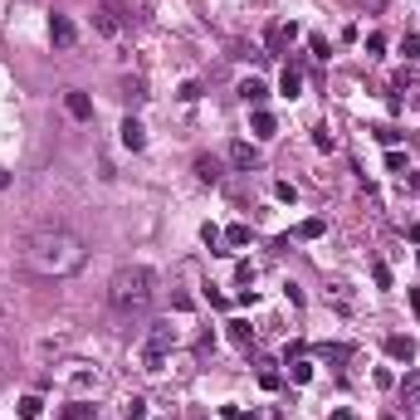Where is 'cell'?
<instances>
[{"label":"cell","instance_id":"obj_1","mask_svg":"<svg viewBox=\"0 0 420 420\" xmlns=\"http://www.w3.org/2000/svg\"><path fill=\"white\" fill-rule=\"evenodd\" d=\"M20 259H25V269H34V274H44V279H69V274L83 269L88 249H83V240H78L74 230L44 225V230H30V235L20 240Z\"/></svg>","mask_w":420,"mask_h":420},{"label":"cell","instance_id":"obj_2","mask_svg":"<svg viewBox=\"0 0 420 420\" xmlns=\"http://www.w3.org/2000/svg\"><path fill=\"white\" fill-rule=\"evenodd\" d=\"M151 298H156V274L142 269V264L118 269L113 284H108V303H113V313H123V318H137V313H147Z\"/></svg>","mask_w":420,"mask_h":420},{"label":"cell","instance_id":"obj_3","mask_svg":"<svg viewBox=\"0 0 420 420\" xmlns=\"http://www.w3.org/2000/svg\"><path fill=\"white\" fill-rule=\"evenodd\" d=\"M171 347H176V328L167 323V318H156L151 328H147V342H142V372H167V357H171Z\"/></svg>","mask_w":420,"mask_h":420},{"label":"cell","instance_id":"obj_4","mask_svg":"<svg viewBox=\"0 0 420 420\" xmlns=\"http://www.w3.org/2000/svg\"><path fill=\"white\" fill-rule=\"evenodd\" d=\"M123 25H127V20H123V10L113 6V0H103V6L93 10V30H98L103 39H118V34H123Z\"/></svg>","mask_w":420,"mask_h":420},{"label":"cell","instance_id":"obj_5","mask_svg":"<svg viewBox=\"0 0 420 420\" xmlns=\"http://www.w3.org/2000/svg\"><path fill=\"white\" fill-rule=\"evenodd\" d=\"M298 39V25L293 20H274L269 30H264V44H269V54H284V49Z\"/></svg>","mask_w":420,"mask_h":420},{"label":"cell","instance_id":"obj_6","mask_svg":"<svg viewBox=\"0 0 420 420\" xmlns=\"http://www.w3.org/2000/svg\"><path fill=\"white\" fill-rule=\"evenodd\" d=\"M49 39H54V49H74L78 44V25L69 15H49Z\"/></svg>","mask_w":420,"mask_h":420},{"label":"cell","instance_id":"obj_7","mask_svg":"<svg viewBox=\"0 0 420 420\" xmlns=\"http://www.w3.org/2000/svg\"><path fill=\"white\" fill-rule=\"evenodd\" d=\"M64 108H69V118H78V123H88V118H93V103H88V93H78V88H69V93H64Z\"/></svg>","mask_w":420,"mask_h":420},{"label":"cell","instance_id":"obj_8","mask_svg":"<svg viewBox=\"0 0 420 420\" xmlns=\"http://www.w3.org/2000/svg\"><path fill=\"white\" fill-rule=\"evenodd\" d=\"M123 147H127V151H142V147H147V127H142L137 118H123Z\"/></svg>","mask_w":420,"mask_h":420},{"label":"cell","instance_id":"obj_9","mask_svg":"<svg viewBox=\"0 0 420 420\" xmlns=\"http://www.w3.org/2000/svg\"><path fill=\"white\" fill-rule=\"evenodd\" d=\"M225 328H230V342H235V347H240V352H249V347H254V342H259V337H254V328H249V323H244V318H230V323H225Z\"/></svg>","mask_w":420,"mask_h":420},{"label":"cell","instance_id":"obj_10","mask_svg":"<svg viewBox=\"0 0 420 420\" xmlns=\"http://www.w3.org/2000/svg\"><path fill=\"white\" fill-rule=\"evenodd\" d=\"M386 357H396V361H415V342L401 337V333H391V337H386Z\"/></svg>","mask_w":420,"mask_h":420},{"label":"cell","instance_id":"obj_11","mask_svg":"<svg viewBox=\"0 0 420 420\" xmlns=\"http://www.w3.org/2000/svg\"><path fill=\"white\" fill-rule=\"evenodd\" d=\"M298 88H303V69L288 64V69L279 74V93H284V98H298Z\"/></svg>","mask_w":420,"mask_h":420},{"label":"cell","instance_id":"obj_12","mask_svg":"<svg viewBox=\"0 0 420 420\" xmlns=\"http://www.w3.org/2000/svg\"><path fill=\"white\" fill-rule=\"evenodd\" d=\"M249 127H254V137H264V142H269V137L279 132V123H274V113H264V108H254V118H249Z\"/></svg>","mask_w":420,"mask_h":420},{"label":"cell","instance_id":"obj_13","mask_svg":"<svg viewBox=\"0 0 420 420\" xmlns=\"http://www.w3.org/2000/svg\"><path fill=\"white\" fill-rule=\"evenodd\" d=\"M230 162H235L240 171H249V167H259V151H254L249 142H235V147H230Z\"/></svg>","mask_w":420,"mask_h":420},{"label":"cell","instance_id":"obj_14","mask_svg":"<svg viewBox=\"0 0 420 420\" xmlns=\"http://www.w3.org/2000/svg\"><path fill=\"white\" fill-rule=\"evenodd\" d=\"M196 181H205V186L220 181V162H216V156H196Z\"/></svg>","mask_w":420,"mask_h":420},{"label":"cell","instance_id":"obj_15","mask_svg":"<svg viewBox=\"0 0 420 420\" xmlns=\"http://www.w3.org/2000/svg\"><path fill=\"white\" fill-rule=\"evenodd\" d=\"M240 98H244V103H254V108H259V103H264V98H269V88H264V78H244V83H240Z\"/></svg>","mask_w":420,"mask_h":420},{"label":"cell","instance_id":"obj_16","mask_svg":"<svg viewBox=\"0 0 420 420\" xmlns=\"http://www.w3.org/2000/svg\"><path fill=\"white\" fill-rule=\"evenodd\" d=\"M288 377H293V386H308V381H313V361H308V357H293V361H288Z\"/></svg>","mask_w":420,"mask_h":420},{"label":"cell","instance_id":"obj_17","mask_svg":"<svg viewBox=\"0 0 420 420\" xmlns=\"http://www.w3.org/2000/svg\"><path fill=\"white\" fill-rule=\"evenodd\" d=\"M123 98H127V103H147V83H142L137 74H132V78H123Z\"/></svg>","mask_w":420,"mask_h":420},{"label":"cell","instance_id":"obj_18","mask_svg":"<svg viewBox=\"0 0 420 420\" xmlns=\"http://www.w3.org/2000/svg\"><path fill=\"white\" fill-rule=\"evenodd\" d=\"M323 230H328V220H318V216H313V220H303L293 235H298V240H323Z\"/></svg>","mask_w":420,"mask_h":420},{"label":"cell","instance_id":"obj_19","mask_svg":"<svg viewBox=\"0 0 420 420\" xmlns=\"http://www.w3.org/2000/svg\"><path fill=\"white\" fill-rule=\"evenodd\" d=\"M386 171H401V176L410 171V162H406V151H401V147H386Z\"/></svg>","mask_w":420,"mask_h":420},{"label":"cell","instance_id":"obj_20","mask_svg":"<svg viewBox=\"0 0 420 420\" xmlns=\"http://www.w3.org/2000/svg\"><path fill=\"white\" fill-rule=\"evenodd\" d=\"M259 386H264V391H279V386H284V381H279V372H274V361L259 366Z\"/></svg>","mask_w":420,"mask_h":420},{"label":"cell","instance_id":"obj_21","mask_svg":"<svg viewBox=\"0 0 420 420\" xmlns=\"http://www.w3.org/2000/svg\"><path fill=\"white\" fill-rule=\"evenodd\" d=\"M39 415H44V401L39 396H25L20 401V420H39Z\"/></svg>","mask_w":420,"mask_h":420},{"label":"cell","instance_id":"obj_22","mask_svg":"<svg viewBox=\"0 0 420 420\" xmlns=\"http://www.w3.org/2000/svg\"><path fill=\"white\" fill-rule=\"evenodd\" d=\"M220 240H225V244H249V225H230Z\"/></svg>","mask_w":420,"mask_h":420},{"label":"cell","instance_id":"obj_23","mask_svg":"<svg viewBox=\"0 0 420 420\" xmlns=\"http://www.w3.org/2000/svg\"><path fill=\"white\" fill-rule=\"evenodd\" d=\"M123 420H147V401H142V396H132V401H127V410H123Z\"/></svg>","mask_w":420,"mask_h":420},{"label":"cell","instance_id":"obj_24","mask_svg":"<svg viewBox=\"0 0 420 420\" xmlns=\"http://www.w3.org/2000/svg\"><path fill=\"white\" fill-rule=\"evenodd\" d=\"M313 142H318L323 151H333V147H337V137H333V127H313Z\"/></svg>","mask_w":420,"mask_h":420},{"label":"cell","instance_id":"obj_25","mask_svg":"<svg viewBox=\"0 0 420 420\" xmlns=\"http://www.w3.org/2000/svg\"><path fill=\"white\" fill-rule=\"evenodd\" d=\"M401 54H406V59H420V34H406V39H401Z\"/></svg>","mask_w":420,"mask_h":420},{"label":"cell","instance_id":"obj_26","mask_svg":"<svg viewBox=\"0 0 420 420\" xmlns=\"http://www.w3.org/2000/svg\"><path fill=\"white\" fill-rule=\"evenodd\" d=\"M372 279H377V288H391V269L381 264V259H377V264H372Z\"/></svg>","mask_w":420,"mask_h":420},{"label":"cell","instance_id":"obj_27","mask_svg":"<svg viewBox=\"0 0 420 420\" xmlns=\"http://www.w3.org/2000/svg\"><path fill=\"white\" fill-rule=\"evenodd\" d=\"M366 54H386V34H366Z\"/></svg>","mask_w":420,"mask_h":420},{"label":"cell","instance_id":"obj_28","mask_svg":"<svg viewBox=\"0 0 420 420\" xmlns=\"http://www.w3.org/2000/svg\"><path fill=\"white\" fill-rule=\"evenodd\" d=\"M176 98H181V103H196V98H200V83H196V78H191V83H181V93H176Z\"/></svg>","mask_w":420,"mask_h":420},{"label":"cell","instance_id":"obj_29","mask_svg":"<svg viewBox=\"0 0 420 420\" xmlns=\"http://www.w3.org/2000/svg\"><path fill=\"white\" fill-rule=\"evenodd\" d=\"M274 196H279V200H288V205H293V200H298V191H293V186H288V181H274Z\"/></svg>","mask_w":420,"mask_h":420},{"label":"cell","instance_id":"obj_30","mask_svg":"<svg viewBox=\"0 0 420 420\" xmlns=\"http://www.w3.org/2000/svg\"><path fill=\"white\" fill-rule=\"evenodd\" d=\"M88 415H93V406H83V401H78V406H69V410H64V420H88Z\"/></svg>","mask_w":420,"mask_h":420},{"label":"cell","instance_id":"obj_31","mask_svg":"<svg viewBox=\"0 0 420 420\" xmlns=\"http://www.w3.org/2000/svg\"><path fill=\"white\" fill-rule=\"evenodd\" d=\"M377 137H381L386 147H396V142H401V132H396V127H377Z\"/></svg>","mask_w":420,"mask_h":420},{"label":"cell","instance_id":"obj_32","mask_svg":"<svg viewBox=\"0 0 420 420\" xmlns=\"http://www.w3.org/2000/svg\"><path fill=\"white\" fill-rule=\"evenodd\" d=\"M406 240H410V244H420V225H410V230H406Z\"/></svg>","mask_w":420,"mask_h":420},{"label":"cell","instance_id":"obj_33","mask_svg":"<svg viewBox=\"0 0 420 420\" xmlns=\"http://www.w3.org/2000/svg\"><path fill=\"white\" fill-rule=\"evenodd\" d=\"M328 420H357V415H352V410H333Z\"/></svg>","mask_w":420,"mask_h":420},{"label":"cell","instance_id":"obj_34","mask_svg":"<svg viewBox=\"0 0 420 420\" xmlns=\"http://www.w3.org/2000/svg\"><path fill=\"white\" fill-rule=\"evenodd\" d=\"M6 186H10V171H0V191H6Z\"/></svg>","mask_w":420,"mask_h":420},{"label":"cell","instance_id":"obj_35","mask_svg":"<svg viewBox=\"0 0 420 420\" xmlns=\"http://www.w3.org/2000/svg\"><path fill=\"white\" fill-rule=\"evenodd\" d=\"M386 420H396V415H386Z\"/></svg>","mask_w":420,"mask_h":420}]
</instances>
